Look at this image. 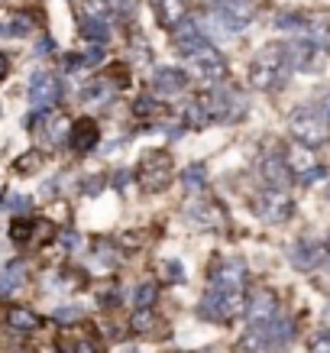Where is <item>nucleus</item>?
<instances>
[{"label":"nucleus","mask_w":330,"mask_h":353,"mask_svg":"<svg viewBox=\"0 0 330 353\" xmlns=\"http://www.w3.org/2000/svg\"><path fill=\"white\" fill-rule=\"evenodd\" d=\"M7 75H10V59H7V55L0 52V81H3Z\"/></svg>","instance_id":"49"},{"label":"nucleus","mask_w":330,"mask_h":353,"mask_svg":"<svg viewBox=\"0 0 330 353\" xmlns=\"http://www.w3.org/2000/svg\"><path fill=\"white\" fill-rule=\"evenodd\" d=\"M30 101L36 108H52L59 101V78L49 72H36L30 78Z\"/></svg>","instance_id":"18"},{"label":"nucleus","mask_w":330,"mask_h":353,"mask_svg":"<svg viewBox=\"0 0 330 353\" xmlns=\"http://www.w3.org/2000/svg\"><path fill=\"white\" fill-rule=\"evenodd\" d=\"M291 75V65H288L285 43H269L256 52L253 65H249V81L256 91H278Z\"/></svg>","instance_id":"1"},{"label":"nucleus","mask_w":330,"mask_h":353,"mask_svg":"<svg viewBox=\"0 0 330 353\" xmlns=\"http://www.w3.org/2000/svg\"><path fill=\"white\" fill-rule=\"evenodd\" d=\"M291 266L298 269V272H314V269L327 259V243H320L314 236H305L298 243L291 246Z\"/></svg>","instance_id":"14"},{"label":"nucleus","mask_w":330,"mask_h":353,"mask_svg":"<svg viewBox=\"0 0 330 353\" xmlns=\"http://www.w3.org/2000/svg\"><path fill=\"white\" fill-rule=\"evenodd\" d=\"M291 337H295V324L276 314L266 324H249L240 347H243V353H278L291 343Z\"/></svg>","instance_id":"2"},{"label":"nucleus","mask_w":330,"mask_h":353,"mask_svg":"<svg viewBox=\"0 0 330 353\" xmlns=\"http://www.w3.org/2000/svg\"><path fill=\"white\" fill-rule=\"evenodd\" d=\"M110 97H114V85L107 78H97L85 88V101H91V104H110Z\"/></svg>","instance_id":"28"},{"label":"nucleus","mask_w":330,"mask_h":353,"mask_svg":"<svg viewBox=\"0 0 330 353\" xmlns=\"http://www.w3.org/2000/svg\"><path fill=\"white\" fill-rule=\"evenodd\" d=\"M0 36H10V30H7V23H0Z\"/></svg>","instance_id":"51"},{"label":"nucleus","mask_w":330,"mask_h":353,"mask_svg":"<svg viewBox=\"0 0 330 353\" xmlns=\"http://www.w3.org/2000/svg\"><path fill=\"white\" fill-rule=\"evenodd\" d=\"M285 165H288V172L298 179V182H305V185H318L327 172H324V165L318 162V156L308 150V146H291V150L285 152Z\"/></svg>","instance_id":"12"},{"label":"nucleus","mask_w":330,"mask_h":353,"mask_svg":"<svg viewBox=\"0 0 330 353\" xmlns=\"http://www.w3.org/2000/svg\"><path fill=\"white\" fill-rule=\"evenodd\" d=\"M133 114H136V117H156V114H162V104L152 101L149 94H143L133 101Z\"/></svg>","instance_id":"31"},{"label":"nucleus","mask_w":330,"mask_h":353,"mask_svg":"<svg viewBox=\"0 0 330 353\" xmlns=\"http://www.w3.org/2000/svg\"><path fill=\"white\" fill-rule=\"evenodd\" d=\"M178 182L188 188V192H204V185H207V169H204V162H192V165H185L178 175Z\"/></svg>","instance_id":"25"},{"label":"nucleus","mask_w":330,"mask_h":353,"mask_svg":"<svg viewBox=\"0 0 330 353\" xmlns=\"http://www.w3.org/2000/svg\"><path fill=\"white\" fill-rule=\"evenodd\" d=\"M0 208H3V204H0Z\"/></svg>","instance_id":"52"},{"label":"nucleus","mask_w":330,"mask_h":353,"mask_svg":"<svg viewBox=\"0 0 330 353\" xmlns=\"http://www.w3.org/2000/svg\"><path fill=\"white\" fill-rule=\"evenodd\" d=\"M52 236V227L45 224V221H32V234H30V243H43Z\"/></svg>","instance_id":"40"},{"label":"nucleus","mask_w":330,"mask_h":353,"mask_svg":"<svg viewBox=\"0 0 330 353\" xmlns=\"http://www.w3.org/2000/svg\"><path fill=\"white\" fill-rule=\"evenodd\" d=\"M7 208H10L17 217H23V214H30L32 198H26V194H10V198H7Z\"/></svg>","instance_id":"36"},{"label":"nucleus","mask_w":330,"mask_h":353,"mask_svg":"<svg viewBox=\"0 0 330 353\" xmlns=\"http://www.w3.org/2000/svg\"><path fill=\"white\" fill-rule=\"evenodd\" d=\"M78 32L85 36L87 43H94V46H104L107 39H110V26H107L104 20H87V17H81V23H78Z\"/></svg>","instance_id":"24"},{"label":"nucleus","mask_w":330,"mask_h":353,"mask_svg":"<svg viewBox=\"0 0 330 353\" xmlns=\"http://www.w3.org/2000/svg\"><path fill=\"white\" fill-rule=\"evenodd\" d=\"M318 108H320V114H324V117L330 120V94H324V101H320Z\"/></svg>","instance_id":"50"},{"label":"nucleus","mask_w":330,"mask_h":353,"mask_svg":"<svg viewBox=\"0 0 330 353\" xmlns=\"http://www.w3.org/2000/svg\"><path fill=\"white\" fill-rule=\"evenodd\" d=\"M133 49H136V59L139 62H146V59H149V49H146V43H143V36H136V39H133Z\"/></svg>","instance_id":"47"},{"label":"nucleus","mask_w":330,"mask_h":353,"mask_svg":"<svg viewBox=\"0 0 330 353\" xmlns=\"http://www.w3.org/2000/svg\"><path fill=\"white\" fill-rule=\"evenodd\" d=\"M188 72H192L194 78L207 81V85H224L227 75H230V65H227V59L217 52L211 43H204L201 49H194V52L188 55Z\"/></svg>","instance_id":"8"},{"label":"nucleus","mask_w":330,"mask_h":353,"mask_svg":"<svg viewBox=\"0 0 330 353\" xmlns=\"http://www.w3.org/2000/svg\"><path fill=\"white\" fill-rule=\"evenodd\" d=\"M181 117H185V127H192V130H204L207 123H211V120L204 117V110L198 108V101H192V104L185 108V114H181Z\"/></svg>","instance_id":"30"},{"label":"nucleus","mask_w":330,"mask_h":353,"mask_svg":"<svg viewBox=\"0 0 330 353\" xmlns=\"http://www.w3.org/2000/svg\"><path fill=\"white\" fill-rule=\"evenodd\" d=\"M243 314L249 318V324H266L278 314V295L272 289H256L249 299H246Z\"/></svg>","instance_id":"15"},{"label":"nucleus","mask_w":330,"mask_h":353,"mask_svg":"<svg viewBox=\"0 0 330 353\" xmlns=\"http://www.w3.org/2000/svg\"><path fill=\"white\" fill-rule=\"evenodd\" d=\"M246 308V295L243 292H214L207 289V295L201 299V314L204 321H214V324H230L234 318H240Z\"/></svg>","instance_id":"7"},{"label":"nucleus","mask_w":330,"mask_h":353,"mask_svg":"<svg viewBox=\"0 0 330 353\" xmlns=\"http://www.w3.org/2000/svg\"><path fill=\"white\" fill-rule=\"evenodd\" d=\"M43 162H45V156L39 150H30V152H23L20 159L13 162V172L17 175H36V172L43 169Z\"/></svg>","instance_id":"27"},{"label":"nucleus","mask_w":330,"mask_h":353,"mask_svg":"<svg viewBox=\"0 0 330 353\" xmlns=\"http://www.w3.org/2000/svg\"><path fill=\"white\" fill-rule=\"evenodd\" d=\"M249 208H253V214L259 221H266V224H285L288 217L295 214V204L288 198L285 192H278V188H262V192H256L249 198Z\"/></svg>","instance_id":"9"},{"label":"nucleus","mask_w":330,"mask_h":353,"mask_svg":"<svg viewBox=\"0 0 330 353\" xmlns=\"http://www.w3.org/2000/svg\"><path fill=\"white\" fill-rule=\"evenodd\" d=\"M130 331L133 334H143V337H159L156 331H165V324L159 321V314L152 308H136L133 314H130Z\"/></svg>","instance_id":"20"},{"label":"nucleus","mask_w":330,"mask_h":353,"mask_svg":"<svg viewBox=\"0 0 330 353\" xmlns=\"http://www.w3.org/2000/svg\"><path fill=\"white\" fill-rule=\"evenodd\" d=\"M259 172H262V179H266V188H278V192H285L288 185H291V179H295V175L288 172V165H285V156H278V152L262 156Z\"/></svg>","instance_id":"17"},{"label":"nucleus","mask_w":330,"mask_h":353,"mask_svg":"<svg viewBox=\"0 0 330 353\" xmlns=\"http://www.w3.org/2000/svg\"><path fill=\"white\" fill-rule=\"evenodd\" d=\"M198 108H201L204 117L214 120V123H230V120H240L246 114V97L240 94L236 88L214 85V88H207V91H201Z\"/></svg>","instance_id":"3"},{"label":"nucleus","mask_w":330,"mask_h":353,"mask_svg":"<svg viewBox=\"0 0 330 353\" xmlns=\"http://www.w3.org/2000/svg\"><path fill=\"white\" fill-rule=\"evenodd\" d=\"M165 276H169V282H181V279H185V266H181V263H175V259H169V263H165Z\"/></svg>","instance_id":"43"},{"label":"nucleus","mask_w":330,"mask_h":353,"mask_svg":"<svg viewBox=\"0 0 330 353\" xmlns=\"http://www.w3.org/2000/svg\"><path fill=\"white\" fill-rule=\"evenodd\" d=\"M59 353H62V350H59Z\"/></svg>","instance_id":"53"},{"label":"nucleus","mask_w":330,"mask_h":353,"mask_svg":"<svg viewBox=\"0 0 330 353\" xmlns=\"http://www.w3.org/2000/svg\"><path fill=\"white\" fill-rule=\"evenodd\" d=\"M156 299H159V285H156V282H143V285L136 289V295H133L136 308H152Z\"/></svg>","instance_id":"29"},{"label":"nucleus","mask_w":330,"mask_h":353,"mask_svg":"<svg viewBox=\"0 0 330 353\" xmlns=\"http://www.w3.org/2000/svg\"><path fill=\"white\" fill-rule=\"evenodd\" d=\"M23 282H26V266H23L20 259H13V263H7V269L0 272V299H7V295H13V292L20 289Z\"/></svg>","instance_id":"22"},{"label":"nucleus","mask_w":330,"mask_h":353,"mask_svg":"<svg viewBox=\"0 0 330 353\" xmlns=\"http://www.w3.org/2000/svg\"><path fill=\"white\" fill-rule=\"evenodd\" d=\"M243 285H246V263L240 256H220L211 266L214 292H243Z\"/></svg>","instance_id":"10"},{"label":"nucleus","mask_w":330,"mask_h":353,"mask_svg":"<svg viewBox=\"0 0 330 353\" xmlns=\"http://www.w3.org/2000/svg\"><path fill=\"white\" fill-rule=\"evenodd\" d=\"M81 314H85V311L78 308V305H62V308H55V311H52V318H55V321H62V324H68V321H81Z\"/></svg>","instance_id":"35"},{"label":"nucleus","mask_w":330,"mask_h":353,"mask_svg":"<svg viewBox=\"0 0 330 353\" xmlns=\"http://www.w3.org/2000/svg\"><path fill=\"white\" fill-rule=\"evenodd\" d=\"M59 243H62L68 253H75L78 246H81V236H78V230H59Z\"/></svg>","instance_id":"41"},{"label":"nucleus","mask_w":330,"mask_h":353,"mask_svg":"<svg viewBox=\"0 0 330 353\" xmlns=\"http://www.w3.org/2000/svg\"><path fill=\"white\" fill-rule=\"evenodd\" d=\"M72 353H101V350H97L94 341H87V337H78V341L72 343Z\"/></svg>","instance_id":"46"},{"label":"nucleus","mask_w":330,"mask_h":353,"mask_svg":"<svg viewBox=\"0 0 330 353\" xmlns=\"http://www.w3.org/2000/svg\"><path fill=\"white\" fill-rule=\"evenodd\" d=\"M91 250H94V263L101 269H114L120 263V250L110 243V240H94V246H91Z\"/></svg>","instance_id":"26"},{"label":"nucleus","mask_w":330,"mask_h":353,"mask_svg":"<svg viewBox=\"0 0 330 353\" xmlns=\"http://www.w3.org/2000/svg\"><path fill=\"white\" fill-rule=\"evenodd\" d=\"M285 52H288V65H291V72H314V68L324 65L327 49L318 46L314 39H308V36H298V39L285 43Z\"/></svg>","instance_id":"11"},{"label":"nucleus","mask_w":330,"mask_h":353,"mask_svg":"<svg viewBox=\"0 0 330 353\" xmlns=\"http://www.w3.org/2000/svg\"><path fill=\"white\" fill-rule=\"evenodd\" d=\"M156 17L162 30H175L188 17V0H156Z\"/></svg>","instance_id":"19"},{"label":"nucleus","mask_w":330,"mask_h":353,"mask_svg":"<svg viewBox=\"0 0 330 353\" xmlns=\"http://www.w3.org/2000/svg\"><path fill=\"white\" fill-rule=\"evenodd\" d=\"M81 13H85L87 20H104L107 13H110V3L107 0H81Z\"/></svg>","instance_id":"32"},{"label":"nucleus","mask_w":330,"mask_h":353,"mask_svg":"<svg viewBox=\"0 0 330 353\" xmlns=\"http://www.w3.org/2000/svg\"><path fill=\"white\" fill-rule=\"evenodd\" d=\"M308 353H330V331H318L308 341Z\"/></svg>","instance_id":"39"},{"label":"nucleus","mask_w":330,"mask_h":353,"mask_svg":"<svg viewBox=\"0 0 330 353\" xmlns=\"http://www.w3.org/2000/svg\"><path fill=\"white\" fill-rule=\"evenodd\" d=\"M256 17V7L249 0H214L211 17H207V30L214 36H230V32H243ZM201 26V30H204Z\"/></svg>","instance_id":"4"},{"label":"nucleus","mask_w":330,"mask_h":353,"mask_svg":"<svg viewBox=\"0 0 330 353\" xmlns=\"http://www.w3.org/2000/svg\"><path fill=\"white\" fill-rule=\"evenodd\" d=\"M30 234H32V221L13 217V224H10V240L13 243H30Z\"/></svg>","instance_id":"33"},{"label":"nucleus","mask_w":330,"mask_h":353,"mask_svg":"<svg viewBox=\"0 0 330 353\" xmlns=\"http://www.w3.org/2000/svg\"><path fill=\"white\" fill-rule=\"evenodd\" d=\"M107 3H110V13L120 17V20L133 17V10H136V0H107Z\"/></svg>","instance_id":"37"},{"label":"nucleus","mask_w":330,"mask_h":353,"mask_svg":"<svg viewBox=\"0 0 330 353\" xmlns=\"http://www.w3.org/2000/svg\"><path fill=\"white\" fill-rule=\"evenodd\" d=\"M185 214H188L192 224L204 227V230H214V234H220L227 227L224 208L217 201H211V198H192V201H185Z\"/></svg>","instance_id":"13"},{"label":"nucleus","mask_w":330,"mask_h":353,"mask_svg":"<svg viewBox=\"0 0 330 353\" xmlns=\"http://www.w3.org/2000/svg\"><path fill=\"white\" fill-rule=\"evenodd\" d=\"M7 30H10V36H30L32 32V17L30 13H17V17L7 23Z\"/></svg>","instance_id":"34"},{"label":"nucleus","mask_w":330,"mask_h":353,"mask_svg":"<svg viewBox=\"0 0 330 353\" xmlns=\"http://www.w3.org/2000/svg\"><path fill=\"white\" fill-rule=\"evenodd\" d=\"M104 185H107L104 175H87V182H81V192H85V194H97V192H104Z\"/></svg>","instance_id":"42"},{"label":"nucleus","mask_w":330,"mask_h":353,"mask_svg":"<svg viewBox=\"0 0 330 353\" xmlns=\"http://www.w3.org/2000/svg\"><path fill=\"white\" fill-rule=\"evenodd\" d=\"M130 179H133V172H130V169H117V172H114V182H110V185H114L117 192H127Z\"/></svg>","instance_id":"45"},{"label":"nucleus","mask_w":330,"mask_h":353,"mask_svg":"<svg viewBox=\"0 0 330 353\" xmlns=\"http://www.w3.org/2000/svg\"><path fill=\"white\" fill-rule=\"evenodd\" d=\"M52 52H55V43L49 39V36H43V39H39V46H36V55H52Z\"/></svg>","instance_id":"48"},{"label":"nucleus","mask_w":330,"mask_h":353,"mask_svg":"<svg viewBox=\"0 0 330 353\" xmlns=\"http://www.w3.org/2000/svg\"><path fill=\"white\" fill-rule=\"evenodd\" d=\"M288 133L298 139L301 146H324L330 139V120L320 114V108H298L288 114Z\"/></svg>","instance_id":"5"},{"label":"nucleus","mask_w":330,"mask_h":353,"mask_svg":"<svg viewBox=\"0 0 330 353\" xmlns=\"http://www.w3.org/2000/svg\"><path fill=\"white\" fill-rule=\"evenodd\" d=\"M107 75H110L107 81H110L114 88H127V85H130V72H127V68H123L120 62L110 65V68H107Z\"/></svg>","instance_id":"38"},{"label":"nucleus","mask_w":330,"mask_h":353,"mask_svg":"<svg viewBox=\"0 0 330 353\" xmlns=\"http://www.w3.org/2000/svg\"><path fill=\"white\" fill-rule=\"evenodd\" d=\"M152 88L162 91V94H178L188 88V75L181 72V68H159L156 75H152Z\"/></svg>","instance_id":"21"},{"label":"nucleus","mask_w":330,"mask_h":353,"mask_svg":"<svg viewBox=\"0 0 330 353\" xmlns=\"http://www.w3.org/2000/svg\"><path fill=\"white\" fill-rule=\"evenodd\" d=\"M97 139H101V127H97L91 117H81L68 127V146H72L78 156H85V152L94 150Z\"/></svg>","instance_id":"16"},{"label":"nucleus","mask_w":330,"mask_h":353,"mask_svg":"<svg viewBox=\"0 0 330 353\" xmlns=\"http://www.w3.org/2000/svg\"><path fill=\"white\" fill-rule=\"evenodd\" d=\"M175 179V169H172V156L165 150H149L143 152V159L136 165V182L143 185V192L159 194L165 192Z\"/></svg>","instance_id":"6"},{"label":"nucleus","mask_w":330,"mask_h":353,"mask_svg":"<svg viewBox=\"0 0 330 353\" xmlns=\"http://www.w3.org/2000/svg\"><path fill=\"white\" fill-rule=\"evenodd\" d=\"M7 324H10L13 331H23V334H30L39 327V314L32 308H26V305H13L10 311H7Z\"/></svg>","instance_id":"23"},{"label":"nucleus","mask_w":330,"mask_h":353,"mask_svg":"<svg viewBox=\"0 0 330 353\" xmlns=\"http://www.w3.org/2000/svg\"><path fill=\"white\" fill-rule=\"evenodd\" d=\"M104 62V49H101V46H94V49H87L85 55H81V65H91V68H94V65H101Z\"/></svg>","instance_id":"44"}]
</instances>
